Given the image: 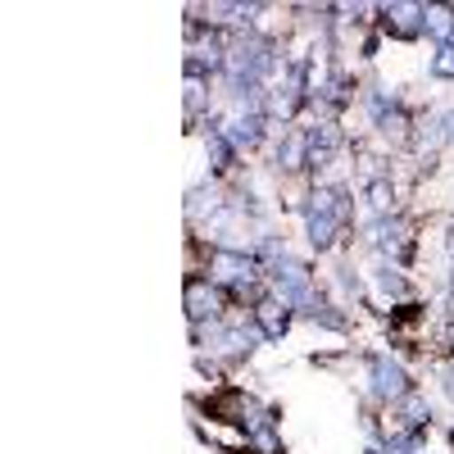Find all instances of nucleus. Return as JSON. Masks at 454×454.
Listing matches in <instances>:
<instances>
[{"label": "nucleus", "mask_w": 454, "mask_h": 454, "mask_svg": "<svg viewBox=\"0 0 454 454\" xmlns=\"http://www.w3.org/2000/svg\"><path fill=\"white\" fill-rule=\"evenodd\" d=\"M350 223V196L340 186H318L305 205V227H309V246L327 250L336 241V232Z\"/></svg>", "instance_id": "obj_1"}, {"label": "nucleus", "mask_w": 454, "mask_h": 454, "mask_svg": "<svg viewBox=\"0 0 454 454\" xmlns=\"http://www.w3.org/2000/svg\"><path fill=\"white\" fill-rule=\"evenodd\" d=\"M263 269H259V259L254 254H246V250H209V282H218V286H232L237 295H250V300H263L259 291H254V278H259Z\"/></svg>", "instance_id": "obj_2"}, {"label": "nucleus", "mask_w": 454, "mask_h": 454, "mask_svg": "<svg viewBox=\"0 0 454 454\" xmlns=\"http://www.w3.org/2000/svg\"><path fill=\"white\" fill-rule=\"evenodd\" d=\"M372 391H377V400H387V404H400L413 387H409V372L391 359V355H372Z\"/></svg>", "instance_id": "obj_3"}, {"label": "nucleus", "mask_w": 454, "mask_h": 454, "mask_svg": "<svg viewBox=\"0 0 454 454\" xmlns=\"http://www.w3.org/2000/svg\"><path fill=\"white\" fill-rule=\"evenodd\" d=\"M368 241L377 246V250H382L391 263L395 259H404L409 250H413V237H409V223L404 218H372V227H368Z\"/></svg>", "instance_id": "obj_4"}, {"label": "nucleus", "mask_w": 454, "mask_h": 454, "mask_svg": "<svg viewBox=\"0 0 454 454\" xmlns=\"http://www.w3.org/2000/svg\"><path fill=\"white\" fill-rule=\"evenodd\" d=\"M186 314H192L196 327H200L205 318L214 323V318L223 314V291H218V282H209V278H186Z\"/></svg>", "instance_id": "obj_5"}, {"label": "nucleus", "mask_w": 454, "mask_h": 454, "mask_svg": "<svg viewBox=\"0 0 454 454\" xmlns=\"http://www.w3.org/2000/svg\"><path fill=\"white\" fill-rule=\"evenodd\" d=\"M254 327H259V336L263 340H282L286 336V327H291V305H282L278 295H263V300H254Z\"/></svg>", "instance_id": "obj_6"}, {"label": "nucleus", "mask_w": 454, "mask_h": 454, "mask_svg": "<svg viewBox=\"0 0 454 454\" xmlns=\"http://www.w3.org/2000/svg\"><path fill=\"white\" fill-rule=\"evenodd\" d=\"M314 160V137H309V128H291L286 137H282V145H278V168L282 173H295V168H305Z\"/></svg>", "instance_id": "obj_7"}, {"label": "nucleus", "mask_w": 454, "mask_h": 454, "mask_svg": "<svg viewBox=\"0 0 454 454\" xmlns=\"http://www.w3.org/2000/svg\"><path fill=\"white\" fill-rule=\"evenodd\" d=\"M382 27L409 42V36L423 32V5H382Z\"/></svg>", "instance_id": "obj_8"}, {"label": "nucleus", "mask_w": 454, "mask_h": 454, "mask_svg": "<svg viewBox=\"0 0 454 454\" xmlns=\"http://www.w3.org/2000/svg\"><path fill=\"white\" fill-rule=\"evenodd\" d=\"M423 32L436 36V46L454 42V5H423Z\"/></svg>", "instance_id": "obj_9"}, {"label": "nucleus", "mask_w": 454, "mask_h": 454, "mask_svg": "<svg viewBox=\"0 0 454 454\" xmlns=\"http://www.w3.org/2000/svg\"><path fill=\"white\" fill-rule=\"evenodd\" d=\"M395 419H400V427H404V432H423V427H427V419H432V409H427V400H423L419 391H409V395L395 404Z\"/></svg>", "instance_id": "obj_10"}, {"label": "nucleus", "mask_w": 454, "mask_h": 454, "mask_svg": "<svg viewBox=\"0 0 454 454\" xmlns=\"http://www.w3.org/2000/svg\"><path fill=\"white\" fill-rule=\"evenodd\" d=\"M364 200H368L372 218H391V205H395V186H391V177H372V182H364Z\"/></svg>", "instance_id": "obj_11"}, {"label": "nucleus", "mask_w": 454, "mask_h": 454, "mask_svg": "<svg viewBox=\"0 0 454 454\" xmlns=\"http://www.w3.org/2000/svg\"><path fill=\"white\" fill-rule=\"evenodd\" d=\"M205 160H209L214 173H227V168H232V160H237V145L227 141L223 132H209L205 137Z\"/></svg>", "instance_id": "obj_12"}, {"label": "nucleus", "mask_w": 454, "mask_h": 454, "mask_svg": "<svg viewBox=\"0 0 454 454\" xmlns=\"http://www.w3.org/2000/svg\"><path fill=\"white\" fill-rule=\"evenodd\" d=\"M372 282H377V291L391 295V300L404 295V273L395 269V263H377V269H372Z\"/></svg>", "instance_id": "obj_13"}, {"label": "nucleus", "mask_w": 454, "mask_h": 454, "mask_svg": "<svg viewBox=\"0 0 454 454\" xmlns=\"http://www.w3.org/2000/svg\"><path fill=\"white\" fill-rule=\"evenodd\" d=\"M419 141H423V150H436L441 141H450V109L432 114V119L423 123V132H419Z\"/></svg>", "instance_id": "obj_14"}, {"label": "nucleus", "mask_w": 454, "mask_h": 454, "mask_svg": "<svg viewBox=\"0 0 454 454\" xmlns=\"http://www.w3.org/2000/svg\"><path fill=\"white\" fill-rule=\"evenodd\" d=\"M432 78H441V82L454 78V42H450V46H436V55H432Z\"/></svg>", "instance_id": "obj_15"}, {"label": "nucleus", "mask_w": 454, "mask_h": 454, "mask_svg": "<svg viewBox=\"0 0 454 454\" xmlns=\"http://www.w3.org/2000/svg\"><path fill=\"white\" fill-rule=\"evenodd\" d=\"M205 105V78H186V119H196Z\"/></svg>", "instance_id": "obj_16"}, {"label": "nucleus", "mask_w": 454, "mask_h": 454, "mask_svg": "<svg viewBox=\"0 0 454 454\" xmlns=\"http://www.w3.org/2000/svg\"><path fill=\"white\" fill-rule=\"evenodd\" d=\"M309 318H314V323H323V327H332V332H346V318H340V314H332V305H318Z\"/></svg>", "instance_id": "obj_17"}, {"label": "nucleus", "mask_w": 454, "mask_h": 454, "mask_svg": "<svg viewBox=\"0 0 454 454\" xmlns=\"http://www.w3.org/2000/svg\"><path fill=\"white\" fill-rule=\"evenodd\" d=\"M441 382H445V395L454 400V368H441Z\"/></svg>", "instance_id": "obj_18"}, {"label": "nucleus", "mask_w": 454, "mask_h": 454, "mask_svg": "<svg viewBox=\"0 0 454 454\" xmlns=\"http://www.w3.org/2000/svg\"><path fill=\"white\" fill-rule=\"evenodd\" d=\"M450 145H454V109H450Z\"/></svg>", "instance_id": "obj_19"}, {"label": "nucleus", "mask_w": 454, "mask_h": 454, "mask_svg": "<svg viewBox=\"0 0 454 454\" xmlns=\"http://www.w3.org/2000/svg\"><path fill=\"white\" fill-rule=\"evenodd\" d=\"M450 254H454V227H450Z\"/></svg>", "instance_id": "obj_20"}, {"label": "nucleus", "mask_w": 454, "mask_h": 454, "mask_svg": "<svg viewBox=\"0 0 454 454\" xmlns=\"http://www.w3.org/2000/svg\"><path fill=\"white\" fill-rule=\"evenodd\" d=\"M450 340H454V323H450Z\"/></svg>", "instance_id": "obj_21"}]
</instances>
